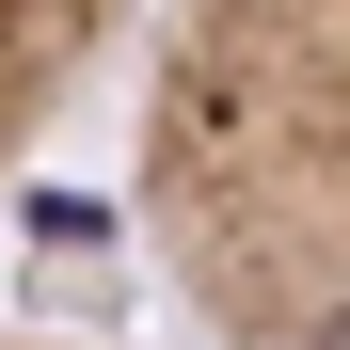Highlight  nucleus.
Segmentation results:
<instances>
[{"mask_svg": "<svg viewBox=\"0 0 350 350\" xmlns=\"http://www.w3.org/2000/svg\"><path fill=\"white\" fill-rule=\"evenodd\" d=\"M144 239L223 350H350V0H159Z\"/></svg>", "mask_w": 350, "mask_h": 350, "instance_id": "nucleus-1", "label": "nucleus"}, {"mask_svg": "<svg viewBox=\"0 0 350 350\" xmlns=\"http://www.w3.org/2000/svg\"><path fill=\"white\" fill-rule=\"evenodd\" d=\"M128 16L144 0H0V175L64 128V96L128 48Z\"/></svg>", "mask_w": 350, "mask_h": 350, "instance_id": "nucleus-2", "label": "nucleus"}, {"mask_svg": "<svg viewBox=\"0 0 350 350\" xmlns=\"http://www.w3.org/2000/svg\"><path fill=\"white\" fill-rule=\"evenodd\" d=\"M0 350H16V334H0Z\"/></svg>", "mask_w": 350, "mask_h": 350, "instance_id": "nucleus-3", "label": "nucleus"}]
</instances>
